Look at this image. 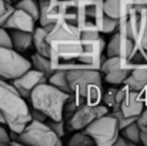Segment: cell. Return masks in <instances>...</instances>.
I'll return each instance as SVG.
<instances>
[{"instance_id": "83f0119b", "label": "cell", "mask_w": 147, "mask_h": 146, "mask_svg": "<svg viewBox=\"0 0 147 146\" xmlns=\"http://www.w3.org/2000/svg\"><path fill=\"white\" fill-rule=\"evenodd\" d=\"M116 93H117V88H110V89H107V90L101 95L103 105L107 106L109 109H113V106H114V103H116Z\"/></svg>"}, {"instance_id": "30bf717a", "label": "cell", "mask_w": 147, "mask_h": 146, "mask_svg": "<svg viewBox=\"0 0 147 146\" xmlns=\"http://www.w3.org/2000/svg\"><path fill=\"white\" fill-rule=\"evenodd\" d=\"M144 106V100L139 90H134L124 83L121 88H117L113 110H120L124 116H139Z\"/></svg>"}, {"instance_id": "8992f818", "label": "cell", "mask_w": 147, "mask_h": 146, "mask_svg": "<svg viewBox=\"0 0 147 146\" xmlns=\"http://www.w3.org/2000/svg\"><path fill=\"white\" fill-rule=\"evenodd\" d=\"M104 50H106L107 57L117 56L121 60H124L126 63L131 65L133 67L137 66L139 63H146L144 57L142 56V53L139 52V49L136 46L133 37L129 35L126 27L120 23H119V29L113 33L110 42L106 43Z\"/></svg>"}, {"instance_id": "603a6c76", "label": "cell", "mask_w": 147, "mask_h": 146, "mask_svg": "<svg viewBox=\"0 0 147 146\" xmlns=\"http://www.w3.org/2000/svg\"><path fill=\"white\" fill-rule=\"evenodd\" d=\"M14 7L24 10L26 13H29L34 22L39 20V4L36 0H19L14 3Z\"/></svg>"}, {"instance_id": "52a82bcc", "label": "cell", "mask_w": 147, "mask_h": 146, "mask_svg": "<svg viewBox=\"0 0 147 146\" xmlns=\"http://www.w3.org/2000/svg\"><path fill=\"white\" fill-rule=\"evenodd\" d=\"M19 143L29 146H60L61 139L50 129L46 122L32 119L19 133Z\"/></svg>"}, {"instance_id": "ffe728a7", "label": "cell", "mask_w": 147, "mask_h": 146, "mask_svg": "<svg viewBox=\"0 0 147 146\" xmlns=\"http://www.w3.org/2000/svg\"><path fill=\"white\" fill-rule=\"evenodd\" d=\"M47 83H50L51 86H54L57 89H60L61 92H64L67 95H71V89H70L67 77H66V70H61V69L54 70L47 77Z\"/></svg>"}, {"instance_id": "9a60e30c", "label": "cell", "mask_w": 147, "mask_h": 146, "mask_svg": "<svg viewBox=\"0 0 147 146\" xmlns=\"http://www.w3.org/2000/svg\"><path fill=\"white\" fill-rule=\"evenodd\" d=\"M3 27L7 29V30L16 29V30H24V32L33 33V30L36 27V22L33 20V17L29 13H26L22 9L14 7V10L11 12V14L9 16V19L4 22Z\"/></svg>"}, {"instance_id": "f1b7e54d", "label": "cell", "mask_w": 147, "mask_h": 146, "mask_svg": "<svg viewBox=\"0 0 147 146\" xmlns=\"http://www.w3.org/2000/svg\"><path fill=\"white\" fill-rule=\"evenodd\" d=\"M137 48L140 53H147V16L144 19V23H143V29H142V33H140V37H139V42H137Z\"/></svg>"}, {"instance_id": "e0dca14e", "label": "cell", "mask_w": 147, "mask_h": 146, "mask_svg": "<svg viewBox=\"0 0 147 146\" xmlns=\"http://www.w3.org/2000/svg\"><path fill=\"white\" fill-rule=\"evenodd\" d=\"M131 0H103V10L107 16L123 19L127 16Z\"/></svg>"}, {"instance_id": "6da1fadb", "label": "cell", "mask_w": 147, "mask_h": 146, "mask_svg": "<svg viewBox=\"0 0 147 146\" xmlns=\"http://www.w3.org/2000/svg\"><path fill=\"white\" fill-rule=\"evenodd\" d=\"M50 49V63L54 70H69L79 67V60L83 53L84 40L80 36V29L69 20H57L47 33Z\"/></svg>"}, {"instance_id": "7402d4cb", "label": "cell", "mask_w": 147, "mask_h": 146, "mask_svg": "<svg viewBox=\"0 0 147 146\" xmlns=\"http://www.w3.org/2000/svg\"><path fill=\"white\" fill-rule=\"evenodd\" d=\"M139 132H140V128H139V125H137L136 122H133V123H130V125L124 126L123 129H120V133H121V136H123V138H124L127 142H130L131 145L140 143Z\"/></svg>"}, {"instance_id": "74e56055", "label": "cell", "mask_w": 147, "mask_h": 146, "mask_svg": "<svg viewBox=\"0 0 147 146\" xmlns=\"http://www.w3.org/2000/svg\"><path fill=\"white\" fill-rule=\"evenodd\" d=\"M0 125H7V122H6V117H4V115L1 113V110H0Z\"/></svg>"}, {"instance_id": "ab89813d", "label": "cell", "mask_w": 147, "mask_h": 146, "mask_svg": "<svg viewBox=\"0 0 147 146\" xmlns=\"http://www.w3.org/2000/svg\"><path fill=\"white\" fill-rule=\"evenodd\" d=\"M10 3H16V1H19V0H9Z\"/></svg>"}, {"instance_id": "2e32d148", "label": "cell", "mask_w": 147, "mask_h": 146, "mask_svg": "<svg viewBox=\"0 0 147 146\" xmlns=\"http://www.w3.org/2000/svg\"><path fill=\"white\" fill-rule=\"evenodd\" d=\"M124 85L134 90H142L147 88V63H139L137 66H134L130 75L126 77Z\"/></svg>"}, {"instance_id": "ba28073f", "label": "cell", "mask_w": 147, "mask_h": 146, "mask_svg": "<svg viewBox=\"0 0 147 146\" xmlns=\"http://www.w3.org/2000/svg\"><path fill=\"white\" fill-rule=\"evenodd\" d=\"M83 130L94 141V145L97 146H113L116 138L120 135L119 123L110 112L94 119Z\"/></svg>"}, {"instance_id": "d590c367", "label": "cell", "mask_w": 147, "mask_h": 146, "mask_svg": "<svg viewBox=\"0 0 147 146\" xmlns=\"http://www.w3.org/2000/svg\"><path fill=\"white\" fill-rule=\"evenodd\" d=\"M140 92V95H142V97H143V100H144V105L147 106V88H144V89H142V90H139Z\"/></svg>"}, {"instance_id": "277c9868", "label": "cell", "mask_w": 147, "mask_h": 146, "mask_svg": "<svg viewBox=\"0 0 147 146\" xmlns=\"http://www.w3.org/2000/svg\"><path fill=\"white\" fill-rule=\"evenodd\" d=\"M104 14L103 0H79L74 4L69 3L66 20L74 23L82 32L100 33Z\"/></svg>"}, {"instance_id": "44dd1931", "label": "cell", "mask_w": 147, "mask_h": 146, "mask_svg": "<svg viewBox=\"0 0 147 146\" xmlns=\"http://www.w3.org/2000/svg\"><path fill=\"white\" fill-rule=\"evenodd\" d=\"M30 63H32V67L42 72L46 77H49L50 75L54 72V69L51 67V63H50V59L40 54V53H34L30 56Z\"/></svg>"}, {"instance_id": "7c38bea8", "label": "cell", "mask_w": 147, "mask_h": 146, "mask_svg": "<svg viewBox=\"0 0 147 146\" xmlns=\"http://www.w3.org/2000/svg\"><path fill=\"white\" fill-rule=\"evenodd\" d=\"M133 66L126 63L117 56L106 57V60L100 66V73L104 80L110 85H123L126 77L130 75Z\"/></svg>"}, {"instance_id": "3957f363", "label": "cell", "mask_w": 147, "mask_h": 146, "mask_svg": "<svg viewBox=\"0 0 147 146\" xmlns=\"http://www.w3.org/2000/svg\"><path fill=\"white\" fill-rule=\"evenodd\" d=\"M0 110L6 117L7 128L20 133L24 126L32 120L30 109L26 100L20 96L16 88L7 80L0 77Z\"/></svg>"}, {"instance_id": "8fae6325", "label": "cell", "mask_w": 147, "mask_h": 146, "mask_svg": "<svg viewBox=\"0 0 147 146\" xmlns=\"http://www.w3.org/2000/svg\"><path fill=\"white\" fill-rule=\"evenodd\" d=\"M109 113V107L104 105H80L74 113L69 117V120L66 122L67 129L69 130H83L89 123H92L94 119H97L100 116Z\"/></svg>"}, {"instance_id": "5bb4252c", "label": "cell", "mask_w": 147, "mask_h": 146, "mask_svg": "<svg viewBox=\"0 0 147 146\" xmlns=\"http://www.w3.org/2000/svg\"><path fill=\"white\" fill-rule=\"evenodd\" d=\"M46 82H47V77H46L42 72H39V70H36V69H33V67H30L29 70H26V72H24L23 75H20L19 77L10 80V83L16 88V90L20 93V96L23 97V99H29L32 90H33L37 85L46 83Z\"/></svg>"}, {"instance_id": "9c48e42d", "label": "cell", "mask_w": 147, "mask_h": 146, "mask_svg": "<svg viewBox=\"0 0 147 146\" xmlns=\"http://www.w3.org/2000/svg\"><path fill=\"white\" fill-rule=\"evenodd\" d=\"M32 67L29 59L13 48H0V77L11 80Z\"/></svg>"}, {"instance_id": "484cf974", "label": "cell", "mask_w": 147, "mask_h": 146, "mask_svg": "<svg viewBox=\"0 0 147 146\" xmlns=\"http://www.w3.org/2000/svg\"><path fill=\"white\" fill-rule=\"evenodd\" d=\"M46 123L49 125V128L61 139L63 136H64V129H66V123H64V120L63 119H60V120H53V119H47L46 120Z\"/></svg>"}, {"instance_id": "d4e9b609", "label": "cell", "mask_w": 147, "mask_h": 146, "mask_svg": "<svg viewBox=\"0 0 147 146\" xmlns=\"http://www.w3.org/2000/svg\"><path fill=\"white\" fill-rule=\"evenodd\" d=\"M119 29V19L110 17L107 14H104L103 17V23H101V30L100 33H106V35H113L116 30Z\"/></svg>"}, {"instance_id": "1f68e13d", "label": "cell", "mask_w": 147, "mask_h": 146, "mask_svg": "<svg viewBox=\"0 0 147 146\" xmlns=\"http://www.w3.org/2000/svg\"><path fill=\"white\" fill-rule=\"evenodd\" d=\"M136 123L139 125V128H143V126H147V106H144V109L140 112V115L137 116L136 119Z\"/></svg>"}, {"instance_id": "4316f807", "label": "cell", "mask_w": 147, "mask_h": 146, "mask_svg": "<svg viewBox=\"0 0 147 146\" xmlns=\"http://www.w3.org/2000/svg\"><path fill=\"white\" fill-rule=\"evenodd\" d=\"M110 113L116 117V120H117L120 129H123L124 126H127V125L136 122V119H137V116H124L120 110H113V112H110Z\"/></svg>"}, {"instance_id": "f546056e", "label": "cell", "mask_w": 147, "mask_h": 146, "mask_svg": "<svg viewBox=\"0 0 147 146\" xmlns=\"http://www.w3.org/2000/svg\"><path fill=\"white\" fill-rule=\"evenodd\" d=\"M0 48H11L10 35H9L7 29H4L3 26H0Z\"/></svg>"}, {"instance_id": "ac0fdd59", "label": "cell", "mask_w": 147, "mask_h": 146, "mask_svg": "<svg viewBox=\"0 0 147 146\" xmlns=\"http://www.w3.org/2000/svg\"><path fill=\"white\" fill-rule=\"evenodd\" d=\"M9 35L11 39V48L19 53H24L33 46V33H30V32L11 29L9 32Z\"/></svg>"}, {"instance_id": "5b68a950", "label": "cell", "mask_w": 147, "mask_h": 146, "mask_svg": "<svg viewBox=\"0 0 147 146\" xmlns=\"http://www.w3.org/2000/svg\"><path fill=\"white\" fill-rule=\"evenodd\" d=\"M67 97V93L61 92L60 89L46 82L37 85L32 90L29 99L32 100V106L34 109L42 110L47 116V119L60 120L63 116V106Z\"/></svg>"}, {"instance_id": "7a4b0ae2", "label": "cell", "mask_w": 147, "mask_h": 146, "mask_svg": "<svg viewBox=\"0 0 147 146\" xmlns=\"http://www.w3.org/2000/svg\"><path fill=\"white\" fill-rule=\"evenodd\" d=\"M66 77L71 89V95L80 105H97L101 102L103 80L100 70L94 69H69Z\"/></svg>"}, {"instance_id": "4dcf8cb0", "label": "cell", "mask_w": 147, "mask_h": 146, "mask_svg": "<svg viewBox=\"0 0 147 146\" xmlns=\"http://www.w3.org/2000/svg\"><path fill=\"white\" fill-rule=\"evenodd\" d=\"M30 116H32L33 120H39V122H46V120H47V116H46L42 110L34 109V107L30 110Z\"/></svg>"}, {"instance_id": "4fadbf2b", "label": "cell", "mask_w": 147, "mask_h": 146, "mask_svg": "<svg viewBox=\"0 0 147 146\" xmlns=\"http://www.w3.org/2000/svg\"><path fill=\"white\" fill-rule=\"evenodd\" d=\"M39 20L40 26L53 24L57 20L67 19L69 3L66 0H40L39 3Z\"/></svg>"}, {"instance_id": "cb8c5ba5", "label": "cell", "mask_w": 147, "mask_h": 146, "mask_svg": "<svg viewBox=\"0 0 147 146\" xmlns=\"http://www.w3.org/2000/svg\"><path fill=\"white\" fill-rule=\"evenodd\" d=\"M69 146H94V141L86 132L76 130V133L69 141Z\"/></svg>"}, {"instance_id": "e575fe53", "label": "cell", "mask_w": 147, "mask_h": 146, "mask_svg": "<svg viewBox=\"0 0 147 146\" xmlns=\"http://www.w3.org/2000/svg\"><path fill=\"white\" fill-rule=\"evenodd\" d=\"M127 145H131V143H130V142H127L121 135H119V136L116 138L114 143H113V146H127Z\"/></svg>"}, {"instance_id": "d6986e66", "label": "cell", "mask_w": 147, "mask_h": 146, "mask_svg": "<svg viewBox=\"0 0 147 146\" xmlns=\"http://www.w3.org/2000/svg\"><path fill=\"white\" fill-rule=\"evenodd\" d=\"M53 24L34 27V30H33V46L36 48L37 53H40V54H43L46 57H49V54H50L49 43H47V33L51 30Z\"/></svg>"}, {"instance_id": "f35d334b", "label": "cell", "mask_w": 147, "mask_h": 146, "mask_svg": "<svg viewBox=\"0 0 147 146\" xmlns=\"http://www.w3.org/2000/svg\"><path fill=\"white\" fill-rule=\"evenodd\" d=\"M66 1H69V3H71V4H74V3H77L79 0H66Z\"/></svg>"}, {"instance_id": "8d00e7d4", "label": "cell", "mask_w": 147, "mask_h": 146, "mask_svg": "<svg viewBox=\"0 0 147 146\" xmlns=\"http://www.w3.org/2000/svg\"><path fill=\"white\" fill-rule=\"evenodd\" d=\"M7 3H10L9 0H0V14L4 12V9H6V4Z\"/></svg>"}, {"instance_id": "60d3db41", "label": "cell", "mask_w": 147, "mask_h": 146, "mask_svg": "<svg viewBox=\"0 0 147 146\" xmlns=\"http://www.w3.org/2000/svg\"><path fill=\"white\" fill-rule=\"evenodd\" d=\"M143 1H146V3H147V0H143Z\"/></svg>"}, {"instance_id": "d6a6232c", "label": "cell", "mask_w": 147, "mask_h": 146, "mask_svg": "<svg viewBox=\"0 0 147 146\" xmlns=\"http://www.w3.org/2000/svg\"><path fill=\"white\" fill-rule=\"evenodd\" d=\"M10 139H9V133L7 129L4 128V125H0V145H9Z\"/></svg>"}, {"instance_id": "836d02e7", "label": "cell", "mask_w": 147, "mask_h": 146, "mask_svg": "<svg viewBox=\"0 0 147 146\" xmlns=\"http://www.w3.org/2000/svg\"><path fill=\"white\" fill-rule=\"evenodd\" d=\"M139 138H140V143H143L144 146H147V126L140 128L139 132Z\"/></svg>"}]
</instances>
